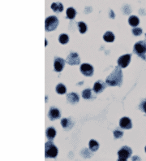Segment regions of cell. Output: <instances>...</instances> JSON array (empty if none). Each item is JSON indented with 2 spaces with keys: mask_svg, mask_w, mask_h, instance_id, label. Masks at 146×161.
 Masks as SVG:
<instances>
[{
  "mask_svg": "<svg viewBox=\"0 0 146 161\" xmlns=\"http://www.w3.org/2000/svg\"><path fill=\"white\" fill-rule=\"evenodd\" d=\"M122 82H123V73L120 69L118 67H116L114 72L110 74V76H108V77L106 80V84L111 86H121Z\"/></svg>",
  "mask_w": 146,
  "mask_h": 161,
  "instance_id": "obj_1",
  "label": "cell"
},
{
  "mask_svg": "<svg viewBox=\"0 0 146 161\" xmlns=\"http://www.w3.org/2000/svg\"><path fill=\"white\" fill-rule=\"evenodd\" d=\"M59 25V20L56 16H51L46 18V21H45V29L48 32H50L55 29L56 28L58 27Z\"/></svg>",
  "mask_w": 146,
  "mask_h": 161,
  "instance_id": "obj_2",
  "label": "cell"
},
{
  "mask_svg": "<svg viewBox=\"0 0 146 161\" xmlns=\"http://www.w3.org/2000/svg\"><path fill=\"white\" fill-rule=\"evenodd\" d=\"M134 52L139 56H141L145 60V53H146V43L144 41L138 42L134 46Z\"/></svg>",
  "mask_w": 146,
  "mask_h": 161,
  "instance_id": "obj_3",
  "label": "cell"
},
{
  "mask_svg": "<svg viewBox=\"0 0 146 161\" xmlns=\"http://www.w3.org/2000/svg\"><path fill=\"white\" fill-rule=\"evenodd\" d=\"M46 158H55L58 155V149L51 143V140L46 143V151H45Z\"/></svg>",
  "mask_w": 146,
  "mask_h": 161,
  "instance_id": "obj_4",
  "label": "cell"
},
{
  "mask_svg": "<svg viewBox=\"0 0 146 161\" xmlns=\"http://www.w3.org/2000/svg\"><path fill=\"white\" fill-rule=\"evenodd\" d=\"M132 153V149L128 147H123L122 149H120L118 152V156H119V160L123 161L127 160L129 157L131 156Z\"/></svg>",
  "mask_w": 146,
  "mask_h": 161,
  "instance_id": "obj_5",
  "label": "cell"
},
{
  "mask_svg": "<svg viewBox=\"0 0 146 161\" xmlns=\"http://www.w3.org/2000/svg\"><path fill=\"white\" fill-rule=\"evenodd\" d=\"M130 61H131V55H129V54L123 55L118 60V65L122 69H124L128 66Z\"/></svg>",
  "mask_w": 146,
  "mask_h": 161,
  "instance_id": "obj_6",
  "label": "cell"
},
{
  "mask_svg": "<svg viewBox=\"0 0 146 161\" xmlns=\"http://www.w3.org/2000/svg\"><path fill=\"white\" fill-rule=\"evenodd\" d=\"M81 72L86 77H91L93 74V68L89 64H83L81 66Z\"/></svg>",
  "mask_w": 146,
  "mask_h": 161,
  "instance_id": "obj_7",
  "label": "cell"
},
{
  "mask_svg": "<svg viewBox=\"0 0 146 161\" xmlns=\"http://www.w3.org/2000/svg\"><path fill=\"white\" fill-rule=\"evenodd\" d=\"M80 62H81L80 57H79L78 54H76V53H71L68 56V58H67V63L69 64H71V65L79 64Z\"/></svg>",
  "mask_w": 146,
  "mask_h": 161,
  "instance_id": "obj_8",
  "label": "cell"
},
{
  "mask_svg": "<svg viewBox=\"0 0 146 161\" xmlns=\"http://www.w3.org/2000/svg\"><path fill=\"white\" fill-rule=\"evenodd\" d=\"M119 125L123 129H130L132 127V121L128 117H123L119 121Z\"/></svg>",
  "mask_w": 146,
  "mask_h": 161,
  "instance_id": "obj_9",
  "label": "cell"
},
{
  "mask_svg": "<svg viewBox=\"0 0 146 161\" xmlns=\"http://www.w3.org/2000/svg\"><path fill=\"white\" fill-rule=\"evenodd\" d=\"M65 65V60L62 58H57L55 60L54 67L56 72H61Z\"/></svg>",
  "mask_w": 146,
  "mask_h": 161,
  "instance_id": "obj_10",
  "label": "cell"
},
{
  "mask_svg": "<svg viewBox=\"0 0 146 161\" xmlns=\"http://www.w3.org/2000/svg\"><path fill=\"white\" fill-rule=\"evenodd\" d=\"M60 112L57 108H50V112H49V115H48L50 120H51V121H55L56 119H59L60 117Z\"/></svg>",
  "mask_w": 146,
  "mask_h": 161,
  "instance_id": "obj_11",
  "label": "cell"
},
{
  "mask_svg": "<svg viewBox=\"0 0 146 161\" xmlns=\"http://www.w3.org/2000/svg\"><path fill=\"white\" fill-rule=\"evenodd\" d=\"M105 88V84L102 81H98L93 86V91L95 93H101Z\"/></svg>",
  "mask_w": 146,
  "mask_h": 161,
  "instance_id": "obj_12",
  "label": "cell"
},
{
  "mask_svg": "<svg viewBox=\"0 0 146 161\" xmlns=\"http://www.w3.org/2000/svg\"><path fill=\"white\" fill-rule=\"evenodd\" d=\"M67 99H68V100L71 103H76L79 102V96L76 93H70V94H68L67 95Z\"/></svg>",
  "mask_w": 146,
  "mask_h": 161,
  "instance_id": "obj_13",
  "label": "cell"
},
{
  "mask_svg": "<svg viewBox=\"0 0 146 161\" xmlns=\"http://www.w3.org/2000/svg\"><path fill=\"white\" fill-rule=\"evenodd\" d=\"M51 8L55 12H61L63 10V6L61 3H52Z\"/></svg>",
  "mask_w": 146,
  "mask_h": 161,
  "instance_id": "obj_14",
  "label": "cell"
},
{
  "mask_svg": "<svg viewBox=\"0 0 146 161\" xmlns=\"http://www.w3.org/2000/svg\"><path fill=\"white\" fill-rule=\"evenodd\" d=\"M128 23L130 25H132V26H137L138 25H139V23H140V20H139V18L137 16H130L128 19Z\"/></svg>",
  "mask_w": 146,
  "mask_h": 161,
  "instance_id": "obj_15",
  "label": "cell"
},
{
  "mask_svg": "<svg viewBox=\"0 0 146 161\" xmlns=\"http://www.w3.org/2000/svg\"><path fill=\"white\" fill-rule=\"evenodd\" d=\"M103 39L107 42H112L115 40V35L111 32H106L103 36Z\"/></svg>",
  "mask_w": 146,
  "mask_h": 161,
  "instance_id": "obj_16",
  "label": "cell"
},
{
  "mask_svg": "<svg viewBox=\"0 0 146 161\" xmlns=\"http://www.w3.org/2000/svg\"><path fill=\"white\" fill-rule=\"evenodd\" d=\"M56 135V131L55 129L53 128V127H50L48 128L47 130H46V137L50 140H52Z\"/></svg>",
  "mask_w": 146,
  "mask_h": 161,
  "instance_id": "obj_17",
  "label": "cell"
},
{
  "mask_svg": "<svg viewBox=\"0 0 146 161\" xmlns=\"http://www.w3.org/2000/svg\"><path fill=\"white\" fill-rule=\"evenodd\" d=\"M67 16L68 19H74L75 16H76V10L73 8H69L67 10Z\"/></svg>",
  "mask_w": 146,
  "mask_h": 161,
  "instance_id": "obj_18",
  "label": "cell"
},
{
  "mask_svg": "<svg viewBox=\"0 0 146 161\" xmlns=\"http://www.w3.org/2000/svg\"><path fill=\"white\" fill-rule=\"evenodd\" d=\"M89 148H90L92 151H98V149L99 148V144L95 140H90V142H89Z\"/></svg>",
  "mask_w": 146,
  "mask_h": 161,
  "instance_id": "obj_19",
  "label": "cell"
},
{
  "mask_svg": "<svg viewBox=\"0 0 146 161\" xmlns=\"http://www.w3.org/2000/svg\"><path fill=\"white\" fill-rule=\"evenodd\" d=\"M56 92L59 95H63L66 93V87L63 84H59L56 86Z\"/></svg>",
  "mask_w": 146,
  "mask_h": 161,
  "instance_id": "obj_20",
  "label": "cell"
},
{
  "mask_svg": "<svg viewBox=\"0 0 146 161\" xmlns=\"http://www.w3.org/2000/svg\"><path fill=\"white\" fill-rule=\"evenodd\" d=\"M61 125H62V126L63 127L64 129H67V128H70V127L72 126V122L70 121L69 119L64 118V119H63L61 121Z\"/></svg>",
  "mask_w": 146,
  "mask_h": 161,
  "instance_id": "obj_21",
  "label": "cell"
},
{
  "mask_svg": "<svg viewBox=\"0 0 146 161\" xmlns=\"http://www.w3.org/2000/svg\"><path fill=\"white\" fill-rule=\"evenodd\" d=\"M59 42L61 44H67L68 42L69 41V38L67 34H61L59 36Z\"/></svg>",
  "mask_w": 146,
  "mask_h": 161,
  "instance_id": "obj_22",
  "label": "cell"
},
{
  "mask_svg": "<svg viewBox=\"0 0 146 161\" xmlns=\"http://www.w3.org/2000/svg\"><path fill=\"white\" fill-rule=\"evenodd\" d=\"M82 96H83V98L85 99H90L91 97H92V91H91L90 89H86V90H85L83 91V93H82Z\"/></svg>",
  "mask_w": 146,
  "mask_h": 161,
  "instance_id": "obj_23",
  "label": "cell"
},
{
  "mask_svg": "<svg viewBox=\"0 0 146 161\" xmlns=\"http://www.w3.org/2000/svg\"><path fill=\"white\" fill-rule=\"evenodd\" d=\"M78 26H79L80 32H81V34H85L86 31H87V26H86V25L84 22H79V23H78Z\"/></svg>",
  "mask_w": 146,
  "mask_h": 161,
  "instance_id": "obj_24",
  "label": "cell"
},
{
  "mask_svg": "<svg viewBox=\"0 0 146 161\" xmlns=\"http://www.w3.org/2000/svg\"><path fill=\"white\" fill-rule=\"evenodd\" d=\"M132 33L135 36H140L142 34V29L141 28H135L132 29Z\"/></svg>",
  "mask_w": 146,
  "mask_h": 161,
  "instance_id": "obj_25",
  "label": "cell"
},
{
  "mask_svg": "<svg viewBox=\"0 0 146 161\" xmlns=\"http://www.w3.org/2000/svg\"><path fill=\"white\" fill-rule=\"evenodd\" d=\"M123 132L120 130H115L114 132V136L115 138H121L123 137Z\"/></svg>",
  "mask_w": 146,
  "mask_h": 161,
  "instance_id": "obj_26",
  "label": "cell"
},
{
  "mask_svg": "<svg viewBox=\"0 0 146 161\" xmlns=\"http://www.w3.org/2000/svg\"><path fill=\"white\" fill-rule=\"evenodd\" d=\"M140 108L144 112H145L146 113V99L145 101H143L141 103V105H140Z\"/></svg>",
  "mask_w": 146,
  "mask_h": 161,
  "instance_id": "obj_27",
  "label": "cell"
},
{
  "mask_svg": "<svg viewBox=\"0 0 146 161\" xmlns=\"http://www.w3.org/2000/svg\"><path fill=\"white\" fill-rule=\"evenodd\" d=\"M145 151H146V147H145Z\"/></svg>",
  "mask_w": 146,
  "mask_h": 161,
  "instance_id": "obj_28",
  "label": "cell"
}]
</instances>
